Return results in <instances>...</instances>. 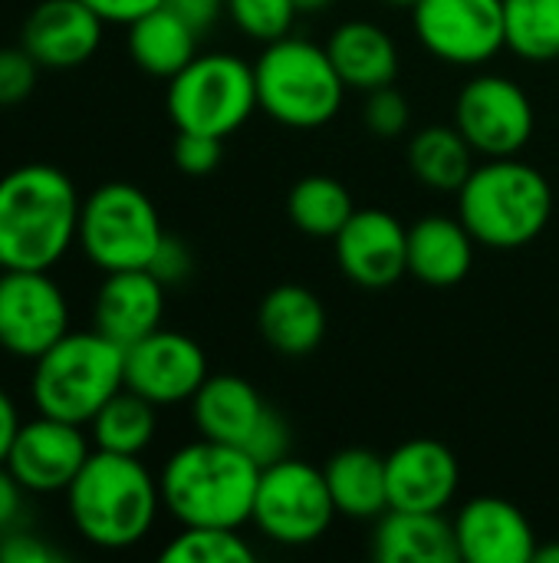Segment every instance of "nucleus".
Instances as JSON below:
<instances>
[{"label":"nucleus","instance_id":"f704fd0d","mask_svg":"<svg viewBox=\"0 0 559 563\" xmlns=\"http://www.w3.org/2000/svg\"><path fill=\"white\" fill-rule=\"evenodd\" d=\"M40 63L23 46L0 49V106H16L36 89Z\"/></svg>","mask_w":559,"mask_h":563},{"label":"nucleus","instance_id":"bb28decb","mask_svg":"<svg viewBox=\"0 0 559 563\" xmlns=\"http://www.w3.org/2000/svg\"><path fill=\"white\" fill-rule=\"evenodd\" d=\"M478 152L458 132V125H428L409 142V168L432 191H455L474 172Z\"/></svg>","mask_w":559,"mask_h":563},{"label":"nucleus","instance_id":"20e7f679","mask_svg":"<svg viewBox=\"0 0 559 563\" xmlns=\"http://www.w3.org/2000/svg\"><path fill=\"white\" fill-rule=\"evenodd\" d=\"M458 218L481 247L517 251L537 241L554 218V188L521 155L484 158L458 188Z\"/></svg>","mask_w":559,"mask_h":563},{"label":"nucleus","instance_id":"39448f33","mask_svg":"<svg viewBox=\"0 0 559 563\" xmlns=\"http://www.w3.org/2000/svg\"><path fill=\"white\" fill-rule=\"evenodd\" d=\"M125 386V346L96 327L69 330L33 360L30 402L43 416L89 426L92 416Z\"/></svg>","mask_w":559,"mask_h":563},{"label":"nucleus","instance_id":"393cba45","mask_svg":"<svg viewBox=\"0 0 559 563\" xmlns=\"http://www.w3.org/2000/svg\"><path fill=\"white\" fill-rule=\"evenodd\" d=\"M326 485L336 501V511L353 521H376L389 511V482L385 455L372 449H339L326 468Z\"/></svg>","mask_w":559,"mask_h":563},{"label":"nucleus","instance_id":"6ab92c4d","mask_svg":"<svg viewBox=\"0 0 559 563\" xmlns=\"http://www.w3.org/2000/svg\"><path fill=\"white\" fill-rule=\"evenodd\" d=\"M165 317V284L148 271H112L92 297V327L119 346H132L155 333Z\"/></svg>","mask_w":559,"mask_h":563},{"label":"nucleus","instance_id":"72a5a7b5","mask_svg":"<svg viewBox=\"0 0 559 563\" xmlns=\"http://www.w3.org/2000/svg\"><path fill=\"white\" fill-rule=\"evenodd\" d=\"M171 158L178 165L181 175L191 178H204L211 175L221 158H224V139L217 135H204V132H178L175 145H171Z\"/></svg>","mask_w":559,"mask_h":563},{"label":"nucleus","instance_id":"412c9836","mask_svg":"<svg viewBox=\"0 0 559 563\" xmlns=\"http://www.w3.org/2000/svg\"><path fill=\"white\" fill-rule=\"evenodd\" d=\"M478 247L458 214H422L409 228V277L425 287H455L471 274Z\"/></svg>","mask_w":559,"mask_h":563},{"label":"nucleus","instance_id":"a19ab883","mask_svg":"<svg viewBox=\"0 0 559 563\" xmlns=\"http://www.w3.org/2000/svg\"><path fill=\"white\" fill-rule=\"evenodd\" d=\"M165 7H171L181 20H188L198 33L211 30L224 13H227V0H165Z\"/></svg>","mask_w":559,"mask_h":563},{"label":"nucleus","instance_id":"7c9ffc66","mask_svg":"<svg viewBox=\"0 0 559 563\" xmlns=\"http://www.w3.org/2000/svg\"><path fill=\"white\" fill-rule=\"evenodd\" d=\"M158 558L165 563H254L257 551L241 528H181Z\"/></svg>","mask_w":559,"mask_h":563},{"label":"nucleus","instance_id":"2eb2a0df","mask_svg":"<svg viewBox=\"0 0 559 563\" xmlns=\"http://www.w3.org/2000/svg\"><path fill=\"white\" fill-rule=\"evenodd\" d=\"M346 280L362 290H385L409 274V228L385 208H356L333 238Z\"/></svg>","mask_w":559,"mask_h":563},{"label":"nucleus","instance_id":"79ce46f5","mask_svg":"<svg viewBox=\"0 0 559 563\" xmlns=\"http://www.w3.org/2000/svg\"><path fill=\"white\" fill-rule=\"evenodd\" d=\"M23 426L20 406L13 402V396L7 389H0V465H7V455L13 449V439Z\"/></svg>","mask_w":559,"mask_h":563},{"label":"nucleus","instance_id":"423d86ee","mask_svg":"<svg viewBox=\"0 0 559 563\" xmlns=\"http://www.w3.org/2000/svg\"><path fill=\"white\" fill-rule=\"evenodd\" d=\"M254 79L260 109L277 125L297 132L329 125L346 102V82L336 73L326 46L306 36L287 33L273 43H264L260 56L254 59Z\"/></svg>","mask_w":559,"mask_h":563},{"label":"nucleus","instance_id":"b1692460","mask_svg":"<svg viewBox=\"0 0 559 563\" xmlns=\"http://www.w3.org/2000/svg\"><path fill=\"white\" fill-rule=\"evenodd\" d=\"M372 558L382 563H458L455 525L445 511L389 508L376 518Z\"/></svg>","mask_w":559,"mask_h":563},{"label":"nucleus","instance_id":"58836bf2","mask_svg":"<svg viewBox=\"0 0 559 563\" xmlns=\"http://www.w3.org/2000/svg\"><path fill=\"white\" fill-rule=\"evenodd\" d=\"M26 495H30V492L16 482V475H13L7 465H0V534L20 528Z\"/></svg>","mask_w":559,"mask_h":563},{"label":"nucleus","instance_id":"f03ea898","mask_svg":"<svg viewBox=\"0 0 559 563\" xmlns=\"http://www.w3.org/2000/svg\"><path fill=\"white\" fill-rule=\"evenodd\" d=\"M66 511L76 534L99 551H128L142 544L165 511L158 475L142 455L99 452L86 459L66 488Z\"/></svg>","mask_w":559,"mask_h":563},{"label":"nucleus","instance_id":"f257e3e1","mask_svg":"<svg viewBox=\"0 0 559 563\" xmlns=\"http://www.w3.org/2000/svg\"><path fill=\"white\" fill-rule=\"evenodd\" d=\"M82 195L56 165H20L0 178V271H53L79 234Z\"/></svg>","mask_w":559,"mask_h":563},{"label":"nucleus","instance_id":"c756f323","mask_svg":"<svg viewBox=\"0 0 559 563\" xmlns=\"http://www.w3.org/2000/svg\"><path fill=\"white\" fill-rule=\"evenodd\" d=\"M504 30L521 59H559V0H504Z\"/></svg>","mask_w":559,"mask_h":563},{"label":"nucleus","instance_id":"cd10ccee","mask_svg":"<svg viewBox=\"0 0 559 563\" xmlns=\"http://www.w3.org/2000/svg\"><path fill=\"white\" fill-rule=\"evenodd\" d=\"M92 449L115 455H145L158 435V406L122 386L86 426Z\"/></svg>","mask_w":559,"mask_h":563},{"label":"nucleus","instance_id":"7ed1b4c3","mask_svg":"<svg viewBox=\"0 0 559 563\" xmlns=\"http://www.w3.org/2000/svg\"><path fill=\"white\" fill-rule=\"evenodd\" d=\"M260 465L237 445L198 435L175 449L161 472V505L181 528H244L254 518Z\"/></svg>","mask_w":559,"mask_h":563},{"label":"nucleus","instance_id":"dca6fc26","mask_svg":"<svg viewBox=\"0 0 559 563\" xmlns=\"http://www.w3.org/2000/svg\"><path fill=\"white\" fill-rule=\"evenodd\" d=\"M458 558L465 563H534L537 531L530 518L507 498L478 495L451 518Z\"/></svg>","mask_w":559,"mask_h":563},{"label":"nucleus","instance_id":"f3484780","mask_svg":"<svg viewBox=\"0 0 559 563\" xmlns=\"http://www.w3.org/2000/svg\"><path fill=\"white\" fill-rule=\"evenodd\" d=\"M389 508L448 511L461 488L458 455L438 439H409L385 455Z\"/></svg>","mask_w":559,"mask_h":563},{"label":"nucleus","instance_id":"4468645a","mask_svg":"<svg viewBox=\"0 0 559 563\" xmlns=\"http://www.w3.org/2000/svg\"><path fill=\"white\" fill-rule=\"evenodd\" d=\"M208 376L211 369L201 343L178 330L158 327L125 350V386L158 409L191 402Z\"/></svg>","mask_w":559,"mask_h":563},{"label":"nucleus","instance_id":"a211bd4d","mask_svg":"<svg viewBox=\"0 0 559 563\" xmlns=\"http://www.w3.org/2000/svg\"><path fill=\"white\" fill-rule=\"evenodd\" d=\"M105 20L82 0H40L23 20L20 46L40 69H76L102 46Z\"/></svg>","mask_w":559,"mask_h":563},{"label":"nucleus","instance_id":"0eeeda50","mask_svg":"<svg viewBox=\"0 0 559 563\" xmlns=\"http://www.w3.org/2000/svg\"><path fill=\"white\" fill-rule=\"evenodd\" d=\"M165 109L178 132L234 135L250 122L254 109H260L254 63L224 49L198 53L168 79Z\"/></svg>","mask_w":559,"mask_h":563},{"label":"nucleus","instance_id":"ea45409f","mask_svg":"<svg viewBox=\"0 0 559 563\" xmlns=\"http://www.w3.org/2000/svg\"><path fill=\"white\" fill-rule=\"evenodd\" d=\"M89 10H96L105 23H115V26H128L135 23L138 16H145L148 10L161 7L165 0H82Z\"/></svg>","mask_w":559,"mask_h":563},{"label":"nucleus","instance_id":"9b49d317","mask_svg":"<svg viewBox=\"0 0 559 563\" xmlns=\"http://www.w3.org/2000/svg\"><path fill=\"white\" fill-rule=\"evenodd\" d=\"M409 13L418 43L448 66L474 69L507 49L504 0H418Z\"/></svg>","mask_w":559,"mask_h":563},{"label":"nucleus","instance_id":"c03bdc74","mask_svg":"<svg viewBox=\"0 0 559 563\" xmlns=\"http://www.w3.org/2000/svg\"><path fill=\"white\" fill-rule=\"evenodd\" d=\"M300 13H320L326 7H333V0H293Z\"/></svg>","mask_w":559,"mask_h":563},{"label":"nucleus","instance_id":"1a4fd4ad","mask_svg":"<svg viewBox=\"0 0 559 563\" xmlns=\"http://www.w3.org/2000/svg\"><path fill=\"white\" fill-rule=\"evenodd\" d=\"M336 501L329 495L323 468L303 459H280L260 468L250 525L280 548H310L336 521Z\"/></svg>","mask_w":559,"mask_h":563},{"label":"nucleus","instance_id":"6e6552de","mask_svg":"<svg viewBox=\"0 0 559 563\" xmlns=\"http://www.w3.org/2000/svg\"><path fill=\"white\" fill-rule=\"evenodd\" d=\"M165 234L155 201L138 185L105 181L82 198L76 247L102 274L148 267Z\"/></svg>","mask_w":559,"mask_h":563},{"label":"nucleus","instance_id":"ddd939ff","mask_svg":"<svg viewBox=\"0 0 559 563\" xmlns=\"http://www.w3.org/2000/svg\"><path fill=\"white\" fill-rule=\"evenodd\" d=\"M89 455L92 439L86 426L36 412L20 426L7 468L30 495H66Z\"/></svg>","mask_w":559,"mask_h":563},{"label":"nucleus","instance_id":"f8f14e48","mask_svg":"<svg viewBox=\"0 0 559 563\" xmlns=\"http://www.w3.org/2000/svg\"><path fill=\"white\" fill-rule=\"evenodd\" d=\"M72 330L66 290L49 271H0V350L33 363Z\"/></svg>","mask_w":559,"mask_h":563},{"label":"nucleus","instance_id":"a18cd8bd","mask_svg":"<svg viewBox=\"0 0 559 563\" xmlns=\"http://www.w3.org/2000/svg\"><path fill=\"white\" fill-rule=\"evenodd\" d=\"M382 3H385V7H395V10H412L418 0H382Z\"/></svg>","mask_w":559,"mask_h":563},{"label":"nucleus","instance_id":"aec40b11","mask_svg":"<svg viewBox=\"0 0 559 563\" xmlns=\"http://www.w3.org/2000/svg\"><path fill=\"white\" fill-rule=\"evenodd\" d=\"M188 406L198 435L237 449L250 442L254 429L270 409L267 399L257 393V386L237 373H211Z\"/></svg>","mask_w":559,"mask_h":563},{"label":"nucleus","instance_id":"e433bc0d","mask_svg":"<svg viewBox=\"0 0 559 563\" xmlns=\"http://www.w3.org/2000/svg\"><path fill=\"white\" fill-rule=\"evenodd\" d=\"M63 551H56L49 541H43L33 531L13 528L0 534V563H59Z\"/></svg>","mask_w":559,"mask_h":563},{"label":"nucleus","instance_id":"c9c22d12","mask_svg":"<svg viewBox=\"0 0 559 563\" xmlns=\"http://www.w3.org/2000/svg\"><path fill=\"white\" fill-rule=\"evenodd\" d=\"M244 452H247L260 468H267V465L287 459V455L293 452V429H290V422L270 406L267 416L260 419V426L254 429L250 442L244 445Z\"/></svg>","mask_w":559,"mask_h":563},{"label":"nucleus","instance_id":"a878e982","mask_svg":"<svg viewBox=\"0 0 559 563\" xmlns=\"http://www.w3.org/2000/svg\"><path fill=\"white\" fill-rule=\"evenodd\" d=\"M198 30L181 20L171 7H155L135 23H128V56L132 63L155 76V79H171L181 73L194 56H198Z\"/></svg>","mask_w":559,"mask_h":563},{"label":"nucleus","instance_id":"37998d69","mask_svg":"<svg viewBox=\"0 0 559 563\" xmlns=\"http://www.w3.org/2000/svg\"><path fill=\"white\" fill-rule=\"evenodd\" d=\"M534 563H559V544H540L534 554Z\"/></svg>","mask_w":559,"mask_h":563},{"label":"nucleus","instance_id":"473e14b6","mask_svg":"<svg viewBox=\"0 0 559 563\" xmlns=\"http://www.w3.org/2000/svg\"><path fill=\"white\" fill-rule=\"evenodd\" d=\"M362 122L379 139H399L409 129V122H412V106H409L405 92L395 89V82L392 86H379V89L366 92Z\"/></svg>","mask_w":559,"mask_h":563},{"label":"nucleus","instance_id":"c85d7f7f","mask_svg":"<svg viewBox=\"0 0 559 563\" xmlns=\"http://www.w3.org/2000/svg\"><path fill=\"white\" fill-rule=\"evenodd\" d=\"M353 191L333 175H306L287 195V218L306 238H336L353 218Z\"/></svg>","mask_w":559,"mask_h":563},{"label":"nucleus","instance_id":"2f4dec72","mask_svg":"<svg viewBox=\"0 0 559 563\" xmlns=\"http://www.w3.org/2000/svg\"><path fill=\"white\" fill-rule=\"evenodd\" d=\"M297 13L293 0H227L231 23L254 43H273L293 33Z\"/></svg>","mask_w":559,"mask_h":563},{"label":"nucleus","instance_id":"5701e85b","mask_svg":"<svg viewBox=\"0 0 559 563\" xmlns=\"http://www.w3.org/2000/svg\"><path fill=\"white\" fill-rule=\"evenodd\" d=\"M326 53L336 73L343 76L346 89H356L362 96L379 86H392L402 69V53L395 36L372 20L339 23L326 40Z\"/></svg>","mask_w":559,"mask_h":563},{"label":"nucleus","instance_id":"4c0bfd02","mask_svg":"<svg viewBox=\"0 0 559 563\" xmlns=\"http://www.w3.org/2000/svg\"><path fill=\"white\" fill-rule=\"evenodd\" d=\"M191 267H194L191 247H188L181 238H175V234H165V238H161V244H158V251H155V257H152V264H148V271H152L165 287L181 284V280L191 274Z\"/></svg>","mask_w":559,"mask_h":563},{"label":"nucleus","instance_id":"4be33fe9","mask_svg":"<svg viewBox=\"0 0 559 563\" xmlns=\"http://www.w3.org/2000/svg\"><path fill=\"white\" fill-rule=\"evenodd\" d=\"M326 327L329 320L323 300L303 284H280L267 290L257 307V330L264 343L287 360L316 353Z\"/></svg>","mask_w":559,"mask_h":563},{"label":"nucleus","instance_id":"9d476101","mask_svg":"<svg viewBox=\"0 0 559 563\" xmlns=\"http://www.w3.org/2000/svg\"><path fill=\"white\" fill-rule=\"evenodd\" d=\"M455 125L481 158H507L530 145L537 112L517 79L504 73H478L455 99Z\"/></svg>","mask_w":559,"mask_h":563}]
</instances>
